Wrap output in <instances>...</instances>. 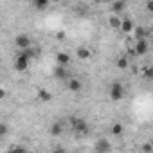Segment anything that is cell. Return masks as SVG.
I'll use <instances>...</instances> for the list:
<instances>
[{
  "label": "cell",
  "instance_id": "6da1fadb",
  "mask_svg": "<svg viewBox=\"0 0 153 153\" xmlns=\"http://www.w3.org/2000/svg\"><path fill=\"white\" fill-rule=\"evenodd\" d=\"M70 128L78 133V135H87L88 133V124L85 119H79V117H70Z\"/></svg>",
  "mask_w": 153,
  "mask_h": 153
},
{
  "label": "cell",
  "instance_id": "7a4b0ae2",
  "mask_svg": "<svg viewBox=\"0 0 153 153\" xmlns=\"http://www.w3.org/2000/svg\"><path fill=\"white\" fill-rule=\"evenodd\" d=\"M124 97V87L119 81H114L110 85V99L112 101H121Z\"/></svg>",
  "mask_w": 153,
  "mask_h": 153
},
{
  "label": "cell",
  "instance_id": "3957f363",
  "mask_svg": "<svg viewBox=\"0 0 153 153\" xmlns=\"http://www.w3.org/2000/svg\"><path fill=\"white\" fill-rule=\"evenodd\" d=\"M27 67H29V58H27L24 52H20V54L16 56V59H15V68H16L18 72H24V70H27Z\"/></svg>",
  "mask_w": 153,
  "mask_h": 153
},
{
  "label": "cell",
  "instance_id": "277c9868",
  "mask_svg": "<svg viewBox=\"0 0 153 153\" xmlns=\"http://www.w3.org/2000/svg\"><path fill=\"white\" fill-rule=\"evenodd\" d=\"M146 52H148V42H146V38L137 40L135 49H133V54H137V56H144Z\"/></svg>",
  "mask_w": 153,
  "mask_h": 153
},
{
  "label": "cell",
  "instance_id": "5b68a950",
  "mask_svg": "<svg viewBox=\"0 0 153 153\" xmlns=\"http://www.w3.org/2000/svg\"><path fill=\"white\" fill-rule=\"evenodd\" d=\"M94 148H96V151H99V153H106V151L112 149V144H110V140H106V139H97V142L94 144Z\"/></svg>",
  "mask_w": 153,
  "mask_h": 153
},
{
  "label": "cell",
  "instance_id": "8992f818",
  "mask_svg": "<svg viewBox=\"0 0 153 153\" xmlns=\"http://www.w3.org/2000/svg\"><path fill=\"white\" fill-rule=\"evenodd\" d=\"M54 78L59 79V81H67V79H68V70H67V67L58 65V67L54 68Z\"/></svg>",
  "mask_w": 153,
  "mask_h": 153
},
{
  "label": "cell",
  "instance_id": "52a82bcc",
  "mask_svg": "<svg viewBox=\"0 0 153 153\" xmlns=\"http://www.w3.org/2000/svg\"><path fill=\"white\" fill-rule=\"evenodd\" d=\"M15 43H16V47L22 51V49L31 47V38H29L27 34H18V36H16V40H15Z\"/></svg>",
  "mask_w": 153,
  "mask_h": 153
},
{
  "label": "cell",
  "instance_id": "ba28073f",
  "mask_svg": "<svg viewBox=\"0 0 153 153\" xmlns=\"http://www.w3.org/2000/svg\"><path fill=\"white\" fill-rule=\"evenodd\" d=\"M81 81L79 79H76V78H68L67 79V88L70 90V92H81Z\"/></svg>",
  "mask_w": 153,
  "mask_h": 153
},
{
  "label": "cell",
  "instance_id": "9c48e42d",
  "mask_svg": "<svg viewBox=\"0 0 153 153\" xmlns=\"http://www.w3.org/2000/svg\"><path fill=\"white\" fill-rule=\"evenodd\" d=\"M56 63H58V65H63V67H67V65L70 63V56H68L67 52H59V54L56 56Z\"/></svg>",
  "mask_w": 153,
  "mask_h": 153
},
{
  "label": "cell",
  "instance_id": "30bf717a",
  "mask_svg": "<svg viewBox=\"0 0 153 153\" xmlns=\"http://www.w3.org/2000/svg\"><path fill=\"white\" fill-rule=\"evenodd\" d=\"M119 29H121L123 33H130V31L133 29V22H131L130 18H124V20H121V25H119Z\"/></svg>",
  "mask_w": 153,
  "mask_h": 153
},
{
  "label": "cell",
  "instance_id": "8fae6325",
  "mask_svg": "<svg viewBox=\"0 0 153 153\" xmlns=\"http://www.w3.org/2000/svg\"><path fill=\"white\" fill-rule=\"evenodd\" d=\"M76 54H78V58H79V59H88L92 52H90V49H87V47H78Z\"/></svg>",
  "mask_w": 153,
  "mask_h": 153
},
{
  "label": "cell",
  "instance_id": "7c38bea8",
  "mask_svg": "<svg viewBox=\"0 0 153 153\" xmlns=\"http://www.w3.org/2000/svg\"><path fill=\"white\" fill-rule=\"evenodd\" d=\"M38 99L43 101V103H47V101L52 99V94H51L49 90H45V88H40V90H38Z\"/></svg>",
  "mask_w": 153,
  "mask_h": 153
},
{
  "label": "cell",
  "instance_id": "4fadbf2b",
  "mask_svg": "<svg viewBox=\"0 0 153 153\" xmlns=\"http://www.w3.org/2000/svg\"><path fill=\"white\" fill-rule=\"evenodd\" d=\"M49 131H51V135H52V137H58V135H61V133H63V124H61V123H54V124L51 126V130H49Z\"/></svg>",
  "mask_w": 153,
  "mask_h": 153
},
{
  "label": "cell",
  "instance_id": "5bb4252c",
  "mask_svg": "<svg viewBox=\"0 0 153 153\" xmlns=\"http://www.w3.org/2000/svg\"><path fill=\"white\" fill-rule=\"evenodd\" d=\"M124 7H126V2H124V0H115V2L112 4V7H110V9H112L114 13H121Z\"/></svg>",
  "mask_w": 153,
  "mask_h": 153
},
{
  "label": "cell",
  "instance_id": "9a60e30c",
  "mask_svg": "<svg viewBox=\"0 0 153 153\" xmlns=\"http://www.w3.org/2000/svg\"><path fill=\"white\" fill-rule=\"evenodd\" d=\"M49 4H51L49 0H34V6H36V9H38V11L47 9V6H49Z\"/></svg>",
  "mask_w": 153,
  "mask_h": 153
},
{
  "label": "cell",
  "instance_id": "2e32d148",
  "mask_svg": "<svg viewBox=\"0 0 153 153\" xmlns=\"http://www.w3.org/2000/svg\"><path fill=\"white\" fill-rule=\"evenodd\" d=\"M117 68H121V70L128 68V58H126V56H121V58L117 59Z\"/></svg>",
  "mask_w": 153,
  "mask_h": 153
},
{
  "label": "cell",
  "instance_id": "e0dca14e",
  "mask_svg": "<svg viewBox=\"0 0 153 153\" xmlns=\"http://www.w3.org/2000/svg\"><path fill=\"white\" fill-rule=\"evenodd\" d=\"M135 36H137V40L146 38V36H148V31H146L144 27H137V29H135Z\"/></svg>",
  "mask_w": 153,
  "mask_h": 153
},
{
  "label": "cell",
  "instance_id": "ac0fdd59",
  "mask_svg": "<svg viewBox=\"0 0 153 153\" xmlns=\"http://www.w3.org/2000/svg\"><path fill=\"white\" fill-rule=\"evenodd\" d=\"M123 130H124V128H123V124H121V123H115V124L112 126V135H121V133H123Z\"/></svg>",
  "mask_w": 153,
  "mask_h": 153
},
{
  "label": "cell",
  "instance_id": "d6986e66",
  "mask_svg": "<svg viewBox=\"0 0 153 153\" xmlns=\"http://www.w3.org/2000/svg\"><path fill=\"white\" fill-rule=\"evenodd\" d=\"M119 25H121V20H119L117 16H110V27L119 29Z\"/></svg>",
  "mask_w": 153,
  "mask_h": 153
},
{
  "label": "cell",
  "instance_id": "ffe728a7",
  "mask_svg": "<svg viewBox=\"0 0 153 153\" xmlns=\"http://www.w3.org/2000/svg\"><path fill=\"white\" fill-rule=\"evenodd\" d=\"M7 124H4V123H0V139H4L6 135H7Z\"/></svg>",
  "mask_w": 153,
  "mask_h": 153
},
{
  "label": "cell",
  "instance_id": "44dd1931",
  "mask_svg": "<svg viewBox=\"0 0 153 153\" xmlns=\"http://www.w3.org/2000/svg\"><path fill=\"white\" fill-rule=\"evenodd\" d=\"M9 151H25V146H11Z\"/></svg>",
  "mask_w": 153,
  "mask_h": 153
},
{
  "label": "cell",
  "instance_id": "7402d4cb",
  "mask_svg": "<svg viewBox=\"0 0 153 153\" xmlns=\"http://www.w3.org/2000/svg\"><path fill=\"white\" fill-rule=\"evenodd\" d=\"M144 76H146V78L149 79V78H151V76H153V68H151V67H148V68L144 70Z\"/></svg>",
  "mask_w": 153,
  "mask_h": 153
},
{
  "label": "cell",
  "instance_id": "603a6c76",
  "mask_svg": "<svg viewBox=\"0 0 153 153\" xmlns=\"http://www.w3.org/2000/svg\"><path fill=\"white\" fill-rule=\"evenodd\" d=\"M146 11H148V13L153 11V0H148V2H146Z\"/></svg>",
  "mask_w": 153,
  "mask_h": 153
},
{
  "label": "cell",
  "instance_id": "cb8c5ba5",
  "mask_svg": "<svg viewBox=\"0 0 153 153\" xmlns=\"http://www.w3.org/2000/svg\"><path fill=\"white\" fill-rule=\"evenodd\" d=\"M151 149H153L151 144H144V146H142V151H151Z\"/></svg>",
  "mask_w": 153,
  "mask_h": 153
},
{
  "label": "cell",
  "instance_id": "d4e9b609",
  "mask_svg": "<svg viewBox=\"0 0 153 153\" xmlns=\"http://www.w3.org/2000/svg\"><path fill=\"white\" fill-rule=\"evenodd\" d=\"M6 97V90L4 88H0V99H4Z\"/></svg>",
  "mask_w": 153,
  "mask_h": 153
},
{
  "label": "cell",
  "instance_id": "484cf974",
  "mask_svg": "<svg viewBox=\"0 0 153 153\" xmlns=\"http://www.w3.org/2000/svg\"><path fill=\"white\" fill-rule=\"evenodd\" d=\"M49 2H59V0H49Z\"/></svg>",
  "mask_w": 153,
  "mask_h": 153
},
{
  "label": "cell",
  "instance_id": "4316f807",
  "mask_svg": "<svg viewBox=\"0 0 153 153\" xmlns=\"http://www.w3.org/2000/svg\"><path fill=\"white\" fill-rule=\"evenodd\" d=\"M0 27H2V24H0Z\"/></svg>",
  "mask_w": 153,
  "mask_h": 153
},
{
  "label": "cell",
  "instance_id": "83f0119b",
  "mask_svg": "<svg viewBox=\"0 0 153 153\" xmlns=\"http://www.w3.org/2000/svg\"><path fill=\"white\" fill-rule=\"evenodd\" d=\"M18 2H20V0H18Z\"/></svg>",
  "mask_w": 153,
  "mask_h": 153
}]
</instances>
